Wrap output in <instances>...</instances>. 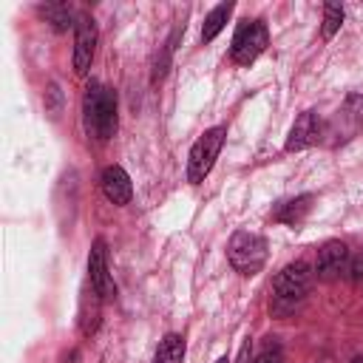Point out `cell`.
Here are the masks:
<instances>
[{
  "label": "cell",
  "mask_w": 363,
  "mask_h": 363,
  "mask_svg": "<svg viewBox=\"0 0 363 363\" xmlns=\"http://www.w3.org/2000/svg\"><path fill=\"white\" fill-rule=\"evenodd\" d=\"M312 281H315V272L306 261L286 264L272 281V315H278V318L292 315L306 301Z\"/></svg>",
  "instance_id": "1"
},
{
  "label": "cell",
  "mask_w": 363,
  "mask_h": 363,
  "mask_svg": "<svg viewBox=\"0 0 363 363\" xmlns=\"http://www.w3.org/2000/svg\"><path fill=\"white\" fill-rule=\"evenodd\" d=\"M82 119H85L88 136L108 142L116 133V94L102 82L91 79L82 96Z\"/></svg>",
  "instance_id": "2"
},
{
  "label": "cell",
  "mask_w": 363,
  "mask_h": 363,
  "mask_svg": "<svg viewBox=\"0 0 363 363\" xmlns=\"http://www.w3.org/2000/svg\"><path fill=\"white\" fill-rule=\"evenodd\" d=\"M227 258L241 275H255L267 261V241L255 233H235L227 244Z\"/></svg>",
  "instance_id": "3"
},
{
  "label": "cell",
  "mask_w": 363,
  "mask_h": 363,
  "mask_svg": "<svg viewBox=\"0 0 363 363\" xmlns=\"http://www.w3.org/2000/svg\"><path fill=\"white\" fill-rule=\"evenodd\" d=\"M224 128L216 125L210 130H204V136L196 139V145L190 147V159H187V179L190 184H201L207 179V173L213 170V162L224 145Z\"/></svg>",
  "instance_id": "4"
},
{
  "label": "cell",
  "mask_w": 363,
  "mask_h": 363,
  "mask_svg": "<svg viewBox=\"0 0 363 363\" xmlns=\"http://www.w3.org/2000/svg\"><path fill=\"white\" fill-rule=\"evenodd\" d=\"M269 43V34H267V26L261 20H244L238 28H235V37H233V45H230V54L238 65H250Z\"/></svg>",
  "instance_id": "5"
},
{
  "label": "cell",
  "mask_w": 363,
  "mask_h": 363,
  "mask_svg": "<svg viewBox=\"0 0 363 363\" xmlns=\"http://www.w3.org/2000/svg\"><path fill=\"white\" fill-rule=\"evenodd\" d=\"M88 281H91V289L108 301L116 295V286L111 281V272H108V250H105V241L96 238L94 247H91V255H88Z\"/></svg>",
  "instance_id": "6"
},
{
  "label": "cell",
  "mask_w": 363,
  "mask_h": 363,
  "mask_svg": "<svg viewBox=\"0 0 363 363\" xmlns=\"http://www.w3.org/2000/svg\"><path fill=\"white\" fill-rule=\"evenodd\" d=\"M94 48H96V23L88 14H79L77 20V31H74V71L82 77L91 68L94 60Z\"/></svg>",
  "instance_id": "7"
},
{
  "label": "cell",
  "mask_w": 363,
  "mask_h": 363,
  "mask_svg": "<svg viewBox=\"0 0 363 363\" xmlns=\"http://www.w3.org/2000/svg\"><path fill=\"white\" fill-rule=\"evenodd\" d=\"M349 269V250L343 241H326L318 250V264H315V275L320 281H335Z\"/></svg>",
  "instance_id": "8"
},
{
  "label": "cell",
  "mask_w": 363,
  "mask_h": 363,
  "mask_svg": "<svg viewBox=\"0 0 363 363\" xmlns=\"http://www.w3.org/2000/svg\"><path fill=\"white\" fill-rule=\"evenodd\" d=\"M320 136H323V125H320V116H318L315 111H303V113L295 119L292 130H289V139H286V150L292 153V150H303V147H312V145H318V142H320Z\"/></svg>",
  "instance_id": "9"
},
{
  "label": "cell",
  "mask_w": 363,
  "mask_h": 363,
  "mask_svg": "<svg viewBox=\"0 0 363 363\" xmlns=\"http://www.w3.org/2000/svg\"><path fill=\"white\" fill-rule=\"evenodd\" d=\"M102 193H105V199L113 201V204H128L130 196H133L130 176H128L119 164L105 167V173H102Z\"/></svg>",
  "instance_id": "10"
},
{
  "label": "cell",
  "mask_w": 363,
  "mask_h": 363,
  "mask_svg": "<svg viewBox=\"0 0 363 363\" xmlns=\"http://www.w3.org/2000/svg\"><path fill=\"white\" fill-rule=\"evenodd\" d=\"M184 360V337L182 335H164V340L159 343L153 363H182Z\"/></svg>",
  "instance_id": "11"
},
{
  "label": "cell",
  "mask_w": 363,
  "mask_h": 363,
  "mask_svg": "<svg viewBox=\"0 0 363 363\" xmlns=\"http://www.w3.org/2000/svg\"><path fill=\"white\" fill-rule=\"evenodd\" d=\"M309 207H312V196H298V199H292V201H286L275 210V221H284V224L295 227L309 213Z\"/></svg>",
  "instance_id": "12"
},
{
  "label": "cell",
  "mask_w": 363,
  "mask_h": 363,
  "mask_svg": "<svg viewBox=\"0 0 363 363\" xmlns=\"http://www.w3.org/2000/svg\"><path fill=\"white\" fill-rule=\"evenodd\" d=\"M230 11H233V3H221V6H216V9L204 17V26H201V40H204V43L216 40V34L224 28V23H227Z\"/></svg>",
  "instance_id": "13"
},
{
  "label": "cell",
  "mask_w": 363,
  "mask_h": 363,
  "mask_svg": "<svg viewBox=\"0 0 363 363\" xmlns=\"http://www.w3.org/2000/svg\"><path fill=\"white\" fill-rule=\"evenodd\" d=\"M99 326V295L94 298V303L88 306V298L82 295V309H79V329L82 335H94Z\"/></svg>",
  "instance_id": "14"
},
{
  "label": "cell",
  "mask_w": 363,
  "mask_h": 363,
  "mask_svg": "<svg viewBox=\"0 0 363 363\" xmlns=\"http://www.w3.org/2000/svg\"><path fill=\"white\" fill-rule=\"evenodd\" d=\"M340 23H343V9L337 3H326L323 6V40H332Z\"/></svg>",
  "instance_id": "15"
},
{
  "label": "cell",
  "mask_w": 363,
  "mask_h": 363,
  "mask_svg": "<svg viewBox=\"0 0 363 363\" xmlns=\"http://www.w3.org/2000/svg\"><path fill=\"white\" fill-rule=\"evenodd\" d=\"M43 14H45V20L57 28V31H65L71 23V11H68V6H43Z\"/></svg>",
  "instance_id": "16"
},
{
  "label": "cell",
  "mask_w": 363,
  "mask_h": 363,
  "mask_svg": "<svg viewBox=\"0 0 363 363\" xmlns=\"http://www.w3.org/2000/svg\"><path fill=\"white\" fill-rule=\"evenodd\" d=\"M252 363H284V354H281V346L275 343V337H269V340L264 343V349L255 354Z\"/></svg>",
  "instance_id": "17"
},
{
  "label": "cell",
  "mask_w": 363,
  "mask_h": 363,
  "mask_svg": "<svg viewBox=\"0 0 363 363\" xmlns=\"http://www.w3.org/2000/svg\"><path fill=\"white\" fill-rule=\"evenodd\" d=\"M45 102H48L51 116H57V113H60V88H57V85H48V91H45Z\"/></svg>",
  "instance_id": "18"
},
{
  "label": "cell",
  "mask_w": 363,
  "mask_h": 363,
  "mask_svg": "<svg viewBox=\"0 0 363 363\" xmlns=\"http://www.w3.org/2000/svg\"><path fill=\"white\" fill-rule=\"evenodd\" d=\"M349 272H352V281L354 284H363V252L349 264Z\"/></svg>",
  "instance_id": "19"
},
{
  "label": "cell",
  "mask_w": 363,
  "mask_h": 363,
  "mask_svg": "<svg viewBox=\"0 0 363 363\" xmlns=\"http://www.w3.org/2000/svg\"><path fill=\"white\" fill-rule=\"evenodd\" d=\"M216 363H230V360H227V357H218V360H216Z\"/></svg>",
  "instance_id": "20"
},
{
  "label": "cell",
  "mask_w": 363,
  "mask_h": 363,
  "mask_svg": "<svg viewBox=\"0 0 363 363\" xmlns=\"http://www.w3.org/2000/svg\"><path fill=\"white\" fill-rule=\"evenodd\" d=\"M352 363H363V354H360V357H354V360H352Z\"/></svg>",
  "instance_id": "21"
}]
</instances>
